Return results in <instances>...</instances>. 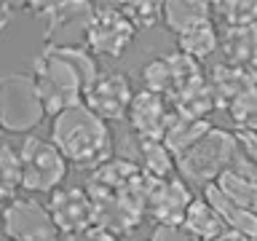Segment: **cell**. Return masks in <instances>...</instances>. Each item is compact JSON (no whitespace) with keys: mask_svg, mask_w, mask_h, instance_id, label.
<instances>
[{"mask_svg":"<svg viewBox=\"0 0 257 241\" xmlns=\"http://www.w3.org/2000/svg\"><path fill=\"white\" fill-rule=\"evenodd\" d=\"M19 156L16 148L8 142H0V206L8 204L19 193Z\"/></svg>","mask_w":257,"mask_h":241,"instance_id":"obj_25","label":"cell"},{"mask_svg":"<svg viewBox=\"0 0 257 241\" xmlns=\"http://www.w3.org/2000/svg\"><path fill=\"white\" fill-rule=\"evenodd\" d=\"M241 158L246 156L238 150L233 132L212 126L196 145H190L182 156L174 158V166H177L180 180L193 182V185H206Z\"/></svg>","mask_w":257,"mask_h":241,"instance_id":"obj_3","label":"cell"},{"mask_svg":"<svg viewBox=\"0 0 257 241\" xmlns=\"http://www.w3.org/2000/svg\"><path fill=\"white\" fill-rule=\"evenodd\" d=\"M70 241H120V238L112 236V233H107L104 228H96V225H91V228H86L80 236L70 238Z\"/></svg>","mask_w":257,"mask_h":241,"instance_id":"obj_30","label":"cell"},{"mask_svg":"<svg viewBox=\"0 0 257 241\" xmlns=\"http://www.w3.org/2000/svg\"><path fill=\"white\" fill-rule=\"evenodd\" d=\"M11 14H14V6H11V3H0V30L8 27V22H11Z\"/></svg>","mask_w":257,"mask_h":241,"instance_id":"obj_31","label":"cell"},{"mask_svg":"<svg viewBox=\"0 0 257 241\" xmlns=\"http://www.w3.org/2000/svg\"><path fill=\"white\" fill-rule=\"evenodd\" d=\"M209 129H212V120L209 118H185V115H177L174 112L164 137H161V142H164V148L177 158V156H182L190 145H196Z\"/></svg>","mask_w":257,"mask_h":241,"instance_id":"obj_20","label":"cell"},{"mask_svg":"<svg viewBox=\"0 0 257 241\" xmlns=\"http://www.w3.org/2000/svg\"><path fill=\"white\" fill-rule=\"evenodd\" d=\"M222 241H254V236H244V233H236V230H225Z\"/></svg>","mask_w":257,"mask_h":241,"instance_id":"obj_32","label":"cell"},{"mask_svg":"<svg viewBox=\"0 0 257 241\" xmlns=\"http://www.w3.org/2000/svg\"><path fill=\"white\" fill-rule=\"evenodd\" d=\"M46 212L51 217L54 228L64 238H75L86 228L94 225V206L88 198L86 188L80 185H62L54 193H48L46 201Z\"/></svg>","mask_w":257,"mask_h":241,"instance_id":"obj_9","label":"cell"},{"mask_svg":"<svg viewBox=\"0 0 257 241\" xmlns=\"http://www.w3.org/2000/svg\"><path fill=\"white\" fill-rule=\"evenodd\" d=\"M118 11L128 19V24L140 32L150 30L161 22V3H150V0H128V3H118Z\"/></svg>","mask_w":257,"mask_h":241,"instance_id":"obj_28","label":"cell"},{"mask_svg":"<svg viewBox=\"0 0 257 241\" xmlns=\"http://www.w3.org/2000/svg\"><path fill=\"white\" fill-rule=\"evenodd\" d=\"M48 140L67 164H75L88 172L112 158V148H115L110 126L94 112H88L83 104L54 115Z\"/></svg>","mask_w":257,"mask_h":241,"instance_id":"obj_2","label":"cell"},{"mask_svg":"<svg viewBox=\"0 0 257 241\" xmlns=\"http://www.w3.org/2000/svg\"><path fill=\"white\" fill-rule=\"evenodd\" d=\"M201 198L214 209L217 217L225 222V228H228V230L244 233V236H254V233H257V214L249 212V209H241L236 204H230V201L225 198L212 182L204 185V196H201Z\"/></svg>","mask_w":257,"mask_h":241,"instance_id":"obj_19","label":"cell"},{"mask_svg":"<svg viewBox=\"0 0 257 241\" xmlns=\"http://www.w3.org/2000/svg\"><path fill=\"white\" fill-rule=\"evenodd\" d=\"M169 59V72H172V91H169V99L177 96L185 88H193L198 83H204V64L190 59V56L177 54H166Z\"/></svg>","mask_w":257,"mask_h":241,"instance_id":"obj_24","label":"cell"},{"mask_svg":"<svg viewBox=\"0 0 257 241\" xmlns=\"http://www.w3.org/2000/svg\"><path fill=\"white\" fill-rule=\"evenodd\" d=\"M217 40H220V32L214 27V19L201 22L196 27H190V30H185L177 35V51L182 56L196 59V62H204L217 51Z\"/></svg>","mask_w":257,"mask_h":241,"instance_id":"obj_21","label":"cell"},{"mask_svg":"<svg viewBox=\"0 0 257 241\" xmlns=\"http://www.w3.org/2000/svg\"><path fill=\"white\" fill-rule=\"evenodd\" d=\"M35 83L27 72H8L0 78V132L32 134L43 120Z\"/></svg>","mask_w":257,"mask_h":241,"instance_id":"obj_5","label":"cell"},{"mask_svg":"<svg viewBox=\"0 0 257 241\" xmlns=\"http://www.w3.org/2000/svg\"><path fill=\"white\" fill-rule=\"evenodd\" d=\"M140 145V166L145 177L150 180H169V177L177 174L174 166V156L164 148L161 140H137Z\"/></svg>","mask_w":257,"mask_h":241,"instance_id":"obj_22","label":"cell"},{"mask_svg":"<svg viewBox=\"0 0 257 241\" xmlns=\"http://www.w3.org/2000/svg\"><path fill=\"white\" fill-rule=\"evenodd\" d=\"M212 19V3H206V0H166V3H161V22L174 35Z\"/></svg>","mask_w":257,"mask_h":241,"instance_id":"obj_18","label":"cell"},{"mask_svg":"<svg viewBox=\"0 0 257 241\" xmlns=\"http://www.w3.org/2000/svg\"><path fill=\"white\" fill-rule=\"evenodd\" d=\"M212 185L222 193L230 204H236L241 209L254 212L257 209V172H254V161L241 158L233 166H228L225 172H220L212 180Z\"/></svg>","mask_w":257,"mask_h":241,"instance_id":"obj_15","label":"cell"},{"mask_svg":"<svg viewBox=\"0 0 257 241\" xmlns=\"http://www.w3.org/2000/svg\"><path fill=\"white\" fill-rule=\"evenodd\" d=\"M172 110L177 115H185V118H209V112L214 110V102H212V94L206 88V80L193 88H185L177 96L169 99Z\"/></svg>","mask_w":257,"mask_h":241,"instance_id":"obj_23","label":"cell"},{"mask_svg":"<svg viewBox=\"0 0 257 241\" xmlns=\"http://www.w3.org/2000/svg\"><path fill=\"white\" fill-rule=\"evenodd\" d=\"M137 38V30L128 24V19L118 11V6L96 3L91 16H88L80 46L94 56H107V59H120Z\"/></svg>","mask_w":257,"mask_h":241,"instance_id":"obj_6","label":"cell"},{"mask_svg":"<svg viewBox=\"0 0 257 241\" xmlns=\"http://www.w3.org/2000/svg\"><path fill=\"white\" fill-rule=\"evenodd\" d=\"M150 188V185H148ZM94 206V225L104 228L112 236L134 233L145 222V196L148 190L137 193H107V190H86Z\"/></svg>","mask_w":257,"mask_h":241,"instance_id":"obj_7","label":"cell"},{"mask_svg":"<svg viewBox=\"0 0 257 241\" xmlns=\"http://www.w3.org/2000/svg\"><path fill=\"white\" fill-rule=\"evenodd\" d=\"M30 75L43 115L54 118L70 107H78L83 91L99 75V64L83 46L46 43L43 51L32 62Z\"/></svg>","mask_w":257,"mask_h":241,"instance_id":"obj_1","label":"cell"},{"mask_svg":"<svg viewBox=\"0 0 257 241\" xmlns=\"http://www.w3.org/2000/svg\"><path fill=\"white\" fill-rule=\"evenodd\" d=\"M190 201L193 190L177 174L169 177V180H150L148 196H145V217H150L156 225L177 228L182 222V214Z\"/></svg>","mask_w":257,"mask_h":241,"instance_id":"obj_12","label":"cell"},{"mask_svg":"<svg viewBox=\"0 0 257 241\" xmlns=\"http://www.w3.org/2000/svg\"><path fill=\"white\" fill-rule=\"evenodd\" d=\"M140 75H142L145 91L169 99V91H172V72H169V59L166 56H156V59L145 62Z\"/></svg>","mask_w":257,"mask_h":241,"instance_id":"obj_27","label":"cell"},{"mask_svg":"<svg viewBox=\"0 0 257 241\" xmlns=\"http://www.w3.org/2000/svg\"><path fill=\"white\" fill-rule=\"evenodd\" d=\"M0 233L8 241H59L46 206L32 196H14L0 209Z\"/></svg>","mask_w":257,"mask_h":241,"instance_id":"obj_8","label":"cell"},{"mask_svg":"<svg viewBox=\"0 0 257 241\" xmlns=\"http://www.w3.org/2000/svg\"><path fill=\"white\" fill-rule=\"evenodd\" d=\"M204 80L209 94H212L214 110H225L238 94H244L246 88H254L257 75L254 67H236V64L217 62L209 70H204Z\"/></svg>","mask_w":257,"mask_h":241,"instance_id":"obj_14","label":"cell"},{"mask_svg":"<svg viewBox=\"0 0 257 241\" xmlns=\"http://www.w3.org/2000/svg\"><path fill=\"white\" fill-rule=\"evenodd\" d=\"M19 156V188L24 193H54L67 180L70 164L48 137L27 134L16 148Z\"/></svg>","mask_w":257,"mask_h":241,"instance_id":"obj_4","label":"cell"},{"mask_svg":"<svg viewBox=\"0 0 257 241\" xmlns=\"http://www.w3.org/2000/svg\"><path fill=\"white\" fill-rule=\"evenodd\" d=\"M27 11H35L46 22V43L80 46V35L94 11V3H27Z\"/></svg>","mask_w":257,"mask_h":241,"instance_id":"obj_11","label":"cell"},{"mask_svg":"<svg viewBox=\"0 0 257 241\" xmlns=\"http://www.w3.org/2000/svg\"><path fill=\"white\" fill-rule=\"evenodd\" d=\"M217 48H222L225 64L254 67V62H257V24L225 27V32L217 40Z\"/></svg>","mask_w":257,"mask_h":241,"instance_id":"obj_17","label":"cell"},{"mask_svg":"<svg viewBox=\"0 0 257 241\" xmlns=\"http://www.w3.org/2000/svg\"><path fill=\"white\" fill-rule=\"evenodd\" d=\"M0 209H3V206H0Z\"/></svg>","mask_w":257,"mask_h":241,"instance_id":"obj_34","label":"cell"},{"mask_svg":"<svg viewBox=\"0 0 257 241\" xmlns=\"http://www.w3.org/2000/svg\"><path fill=\"white\" fill-rule=\"evenodd\" d=\"M214 241H222V238H214Z\"/></svg>","mask_w":257,"mask_h":241,"instance_id":"obj_33","label":"cell"},{"mask_svg":"<svg viewBox=\"0 0 257 241\" xmlns=\"http://www.w3.org/2000/svg\"><path fill=\"white\" fill-rule=\"evenodd\" d=\"M180 228L190 241H214V238H222L225 230H228L225 222L217 217V212L201 196L198 198L193 196V201L188 204V209H185V214H182Z\"/></svg>","mask_w":257,"mask_h":241,"instance_id":"obj_16","label":"cell"},{"mask_svg":"<svg viewBox=\"0 0 257 241\" xmlns=\"http://www.w3.org/2000/svg\"><path fill=\"white\" fill-rule=\"evenodd\" d=\"M225 112L230 115L236 132H238V129L254 132V126H257V91H254V88H246L244 94H238L236 99L225 107Z\"/></svg>","mask_w":257,"mask_h":241,"instance_id":"obj_29","label":"cell"},{"mask_svg":"<svg viewBox=\"0 0 257 241\" xmlns=\"http://www.w3.org/2000/svg\"><path fill=\"white\" fill-rule=\"evenodd\" d=\"M172 115H174V110L169 104V99L145 91V88L132 96V104L126 110L128 126H132L137 140H161Z\"/></svg>","mask_w":257,"mask_h":241,"instance_id":"obj_13","label":"cell"},{"mask_svg":"<svg viewBox=\"0 0 257 241\" xmlns=\"http://www.w3.org/2000/svg\"><path fill=\"white\" fill-rule=\"evenodd\" d=\"M134 88L123 72H99L94 78V83L83 91L80 104L94 112L96 118H102L104 124H115V120L126 118V110L132 104Z\"/></svg>","mask_w":257,"mask_h":241,"instance_id":"obj_10","label":"cell"},{"mask_svg":"<svg viewBox=\"0 0 257 241\" xmlns=\"http://www.w3.org/2000/svg\"><path fill=\"white\" fill-rule=\"evenodd\" d=\"M214 14L225 22V27L257 24V0H220L212 3V16Z\"/></svg>","mask_w":257,"mask_h":241,"instance_id":"obj_26","label":"cell"}]
</instances>
